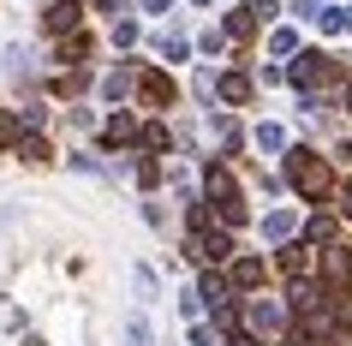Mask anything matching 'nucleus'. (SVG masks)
<instances>
[{
    "mask_svg": "<svg viewBox=\"0 0 352 346\" xmlns=\"http://www.w3.org/2000/svg\"><path fill=\"white\" fill-rule=\"evenodd\" d=\"M215 90H221V102H233V108H239V102H251V78H245V72H227Z\"/></svg>",
    "mask_w": 352,
    "mask_h": 346,
    "instance_id": "nucleus-7",
    "label": "nucleus"
},
{
    "mask_svg": "<svg viewBox=\"0 0 352 346\" xmlns=\"http://www.w3.org/2000/svg\"><path fill=\"white\" fill-rule=\"evenodd\" d=\"M257 281H263V263H257V257H239V263H233V281H227V287H245V292H251Z\"/></svg>",
    "mask_w": 352,
    "mask_h": 346,
    "instance_id": "nucleus-8",
    "label": "nucleus"
},
{
    "mask_svg": "<svg viewBox=\"0 0 352 346\" xmlns=\"http://www.w3.org/2000/svg\"><path fill=\"white\" fill-rule=\"evenodd\" d=\"M126 346H155V328H149V316H131V323H126Z\"/></svg>",
    "mask_w": 352,
    "mask_h": 346,
    "instance_id": "nucleus-12",
    "label": "nucleus"
},
{
    "mask_svg": "<svg viewBox=\"0 0 352 346\" xmlns=\"http://www.w3.org/2000/svg\"><path fill=\"white\" fill-rule=\"evenodd\" d=\"M131 281H138V292H144V299H155V269H138Z\"/></svg>",
    "mask_w": 352,
    "mask_h": 346,
    "instance_id": "nucleus-22",
    "label": "nucleus"
},
{
    "mask_svg": "<svg viewBox=\"0 0 352 346\" xmlns=\"http://www.w3.org/2000/svg\"><path fill=\"white\" fill-rule=\"evenodd\" d=\"M251 24H257V19H251V12H233V19H227V30H221V36H251Z\"/></svg>",
    "mask_w": 352,
    "mask_h": 346,
    "instance_id": "nucleus-16",
    "label": "nucleus"
},
{
    "mask_svg": "<svg viewBox=\"0 0 352 346\" xmlns=\"http://www.w3.org/2000/svg\"><path fill=\"white\" fill-rule=\"evenodd\" d=\"M287 180H293V191H305V197H322V191H329V162H316L311 149H293V155H287Z\"/></svg>",
    "mask_w": 352,
    "mask_h": 346,
    "instance_id": "nucleus-1",
    "label": "nucleus"
},
{
    "mask_svg": "<svg viewBox=\"0 0 352 346\" xmlns=\"http://www.w3.org/2000/svg\"><path fill=\"white\" fill-rule=\"evenodd\" d=\"M96 6H113V0H96Z\"/></svg>",
    "mask_w": 352,
    "mask_h": 346,
    "instance_id": "nucleus-26",
    "label": "nucleus"
},
{
    "mask_svg": "<svg viewBox=\"0 0 352 346\" xmlns=\"http://www.w3.org/2000/svg\"><path fill=\"white\" fill-rule=\"evenodd\" d=\"M311 239H316V245H334V221L329 215H311V221H305V245H311Z\"/></svg>",
    "mask_w": 352,
    "mask_h": 346,
    "instance_id": "nucleus-10",
    "label": "nucleus"
},
{
    "mask_svg": "<svg viewBox=\"0 0 352 346\" xmlns=\"http://www.w3.org/2000/svg\"><path fill=\"white\" fill-rule=\"evenodd\" d=\"M322 78H329V60H322V54H305L293 66V84H298V90H311V84H322Z\"/></svg>",
    "mask_w": 352,
    "mask_h": 346,
    "instance_id": "nucleus-6",
    "label": "nucleus"
},
{
    "mask_svg": "<svg viewBox=\"0 0 352 346\" xmlns=\"http://www.w3.org/2000/svg\"><path fill=\"white\" fill-rule=\"evenodd\" d=\"M269 48H275V54H293L298 36H293V30H275V42H269Z\"/></svg>",
    "mask_w": 352,
    "mask_h": 346,
    "instance_id": "nucleus-20",
    "label": "nucleus"
},
{
    "mask_svg": "<svg viewBox=\"0 0 352 346\" xmlns=\"http://www.w3.org/2000/svg\"><path fill=\"white\" fill-rule=\"evenodd\" d=\"M280 269H293V274H305V245H287V251H280Z\"/></svg>",
    "mask_w": 352,
    "mask_h": 346,
    "instance_id": "nucleus-17",
    "label": "nucleus"
},
{
    "mask_svg": "<svg viewBox=\"0 0 352 346\" xmlns=\"http://www.w3.org/2000/svg\"><path fill=\"white\" fill-rule=\"evenodd\" d=\"M113 42H120V48H131V42H138V24L120 19V24H113Z\"/></svg>",
    "mask_w": 352,
    "mask_h": 346,
    "instance_id": "nucleus-18",
    "label": "nucleus"
},
{
    "mask_svg": "<svg viewBox=\"0 0 352 346\" xmlns=\"http://www.w3.org/2000/svg\"><path fill=\"white\" fill-rule=\"evenodd\" d=\"M346 269H352V257L340 251V245H329V251H322V274H329V281H340Z\"/></svg>",
    "mask_w": 352,
    "mask_h": 346,
    "instance_id": "nucleus-11",
    "label": "nucleus"
},
{
    "mask_svg": "<svg viewBox=\"0 0 352 346\" xmlns=\"http://www.w3.org/2000/svg\"><path fill=\"white\" fill-rule=\"evenodd\" d=\"M340 209H346V215H352V185H346V191H340Z\"/></svg>",
    "mask_w": 352,
    "mask_h": 346,
    "instance_id": "nucleus-25",
    "label": "nucleus"
},
{
    "mask_svg": "<svg viewBox=\"0 0 352 346\" xmlns=\"http://www.w3.org/2000/svg\"><path fill=\"white\" fill-rule=\"evenodd\" d=\"M78 19H84V0H48V30H78Z\"/></svg>",
    "mask_w": 352,
    "mask_h": 346,
    "instance_id": "nucleus-3",
    "label": "nucleus"
},
{
    "mask_svg": "<svg viewBox=\"0 0 352 346\" xmlns=\"http://www.w3.org/2000/svg\"><path fill=\"white\" fill-rule=\"evenodd\" d=\"M245 316H251V328H257V334H275V328H280V305H269V299H251V305H245Z\"/></svg>",
    "mask_w": 352,
    "mask_h": 346,
    "instance_id": "nucleus-5",
    "label": "nucleus"
},
{
    "mask_svg": "<svg viewBox=\"0 0 352 346\" xmlns=\"http://www.w3.org/2000/svg\"><path fill=\"white\" fill-rule=\"evenodd\" d=\"M167 6H173V0H144V12H167Z\"/></svg>",
    "mask_w": 352,
    "mask_h": 346,
    "instance_id": "nucleus-24",
    "label": "nucleus"
},
{
    "mask_svg": "<svg viewBox=\"0 0 352 346\" xmlns=\"http://www.w3.org/2000/svg\"><path fill=\"white\" fill-rule=\"evenodd\" d=\"M102 138H108V144H131V138H138V126H131V113H108V126H102Z\"/></svg>",
    "mask_w": 352,
    "mask_h": 346,
    "instance_id": "nucleus-9",
    "label": "nucleus"
},
{
    "mask_svg": "<svg viewBox=\"0 0 352 346\" xmlns=\"http://www.w3.org/2000/svg\"><path fill=\"white\" fill-rule=\"evenodd\" d=\"M138 138H144V149H149V162H155V155H162V149L173 144V138H167V126H144V131H138Z\"/></svg>",
    "mask_w": 352,
    "mask_h": 346,
    "instance_id": "nucleus-13",
    "label": "nucleus"
},
{
    "mask_svg": "<svg viewBox=\"0 0 352 346\" xmlns=\"http://www.w3.org/2000/svg\"><path fill=\"white\" fill-rule=\"evenodd\" d=\"M263 233H269V239H287V233H293V215H287V209H275V215L263 221Z\"/></svg>",
    "mask_w": 352,
    "mask_h": 346,
    "instance_id": "nucleus-15",
    "label": "nucleus"
},
{
    "mask_svg": "<svg viewBox=\"0 0 352 346\" xmlns=\"http://www.w3.org/2000/svg\"><path fill=\"white\" fill-rule=\"evenodd\" d=\"M204 185H209V203L221 209V221H227V227H239V221H245V203H239V185H233V173H227V167H209Z\"/></svg>",
    "mask_w": 352,
    "mask_h": 346,
    "instance_id": "nucleus-2",
    "label": "nucleus"
},
{
    "mask_svg": "<svg viewBox=\"0 0 352 346\" xmlns=\"http://www.w3.org/2000/svg\"><path fill=\"white\" fill-rule=\"evenodd\" d=\"M126 90H131V72H108L102 78V96H108V102H120Z\"/></svg>",
    "mask_w": 352,
    "mask_h": 346,
    "instance_id": "nucleus-14",
    "label": "nucleus"
},
{
    "mask_svg": "<svg viewBox=\"0 0 352 346\" xmlns=\"http://www.w3.org/2000/svg\"><path fill=\"white\" fill-rule=\"evenodd\" d=\"M19 149H24V155H30V162H42V155H48V144H42L36 131H30V138H24V144H19Z\"/></svg>",
    "mask_w": 352,
    "mask_h": 346,
    "instance_id": "nucleus-21",
    "label": "nucleus"
},
{
    "mask_svg": "<svg viewBox=\"0 0 352 346\" xmlns=\"http://www.w3.org/2000/svg\"><path fill=\"white\" fill-rule=\"evenodd\" d=\"M138 90H144V102H155V108H173V78L167 72H144Z\"/></svg>",
    "mask_w": 352,
    "mask_h": 346,
    "instance_id": "nucleus-4",
    "label": "nucleus"
},
{
    "mask_svg": "<svg viewBox=\"0 0 352 346\" xmlns=\"http://www.w3.org/2000/svg\"><path fill=\"white\" fill-rule=\"evenodd\" d=\"M293 12H305V19H311V12H322V0H293Z\"/></svg>",
    "mask_w": 352,
    "mask_h": 346,
    "instance_id": "nucleus-23",
    "label": "nucleus"
},
{
    "mask_svg": "<svg viewBox=\"0 0 352 346\" xmlns=\"http://www.w3.org/2000/svg\"><path fill=\"white\" fill-rule=\"evenodd\" d=\"M257 144H263V149H280L287 138H280V126H257Z\"/></svg>",
    "mask_w": 352,
    "mask_h": 346,
    "instance_id": "nucleus-19",
    "label": "nucleus"
}]
</instances>
